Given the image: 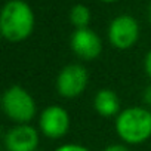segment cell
<instances>
[{"label":"cell","mask_w":151,"mask_h":151,"mask_svg":"<svg viewBox=\"0 0 151 151\" xmlns=\"http://www.w3.org/2000/svg\"><path fill=\"white\" fill-rule=\"evenodd\" d=\"M71 127V117L68 111L56 104L47 105L39 116V130L49 139L64 138Z\"/></svg>","instance_id":"8992f818"},{"label":"cell","mask_w":151,"mask_h":151,"mask_svg":"<svg viewBox=\"0 0 151 151\" xmlns=\"http://www.w3.org/2000/svg\"><path fill=\"white\" fill-rule=\"evenodd\" d=\"M141 98H142V102H144V107L150 108L151 110V83L147 85L141 93Z\"/></svg>","instance_id":"7c38bea8"},{"label":"cell","mask_w":151,"mask_h":151,"mask_svg":"<svg viewBox=\"0 0 151 151\" xmlns=\"http://www.w3.org/2000/svg\"><path fill=\"white\" fill-rule=\"evenodd\" d=\"M139 39V24L127 14L116 17L108 25V42L119 50H127Z\"/></svg>","instance_id":"5b68a950"},{"label":"cell","mask_w":151,"mask_h":151,"mask_svg":"<svg viewBox=\"0 0 151 151\" xmlns=\"http://www.w3.org/2000/svg\"><path fill=\"white\" fill-rule=\"evenodd\" d=\"M144 70H145L147 77L151 80V49L147 52V55L144 58Z\"/></svg>","instance_id":"4fadbf2b"},{"label":"cell","mask_w":151,"mask_h":151,"mask_svg":"<svg viewBox=\"0 0 151 151\" xmlns=\"http://www.w3.org/2000/svg\"><path fill=\"white\" fill-rule=\"evenodd\" d=\"M148 19H150V22H151V3H150V6H148Z\"/></svg>","instance_id":"9a60e30c"},{"label":"cell","mask_w":151,"mask_h":151,"mask_svg":"<svg viewBox=\"0 0 151 151\" xmlns=\"http://www.w3.org/2000/svg\"><path fill=\"white\" fill-rule=\"evenodd\" d=\"M36 151H42V150H36Z\"/></svg>","instance_id":"e0dca14e"},{"label":"cell","mask_w":151,"mask_h":151,"mask_svg":"<svg viewBox=\"0 0 151 151\" xmlns=\"http://www.w3.org/2000/svg\"><path fill=\"white\" fill-rule=\"evenodd\" d=\"M2 110L12 123L30 124L37 116V102L25 88L12 85L2 95Z\"/></svg>","instance_id":"3957f363"},{"label":"cell","mask_w":151,"mask_h":151,"mask_svg":"<svg viewBox=\"0 0 151 151\" xmlns=\"http://www.w3.org/2000/svg\"><path fill=\"white\" fill-rule=\"evenodd\" d=\"M55 151H91V150L80 144H64V145H59Z\"/></svg>","instance_id":"8fae6325"},{"label":"cell","mask_w":151,"mask_h":151,"mask_svg":"<svg viewBox=\"0 0 151 151\" xmlns=\"http://www.w3.org/2000/svg\"><path fill=\"white\" fill-rule=\"evenodd\" d=\"M93 110L101 117H117L122 111L119 95L108 88L99 89L93 96Z\"/></svg>","instance_id":"9c48e42d"},{"label":"cell","mask_w":151,"mask_h":151,"mask_svg":"<svg viewBox=\"0 0 151 151\" xmlns=\"http://www.w3.org/2000/svg\"><path fill=\"white\" fill-rule=\"evenodd\" d=\"M70 22L76 27V30L79 28H88L91 22V11L85 5H74L70 9Z\"/></svg>","instance_id":"30bf717a"},{"label":"cell","mask_w":151,"mask_h":151,"mask_svg":"<svg viewBox=\"0 0 151 151\" xmlns=\"http://www.w3.org/2000/svg\"><path fill=\"white\" fill-rule=\"evenodd\" d=\"M114 127L123 144H144L151 138V110L144 105L124 108L116 117Z\"/></svg>","instance_id":"7a4b0ae2"},{"label":"cell","mask_w":151,"mask_h":151,"mask_svg":"<svg viewBox=\"0 0 151 151\" xmlns=\"http://www.w3.org/2000/svg\"><path fill=\"white\" fill-rule=\"evenodd\" d=\"M101 151H130L127 148L126 144H111V145H107L105 148H102Z\"/></svg>","instance_id":"5bb4252c"},{"label":"cell","mask_w":151,"mask_h":151,"mask_svg":"<svg viewBox=\"0 0 151 151\" xmlns=\"http://www.w3.org/2000/svg\"><path fill=\"white\" fill-rule=\"evenodd\" d=\"M40 144V130L31 124H14L3 136L5 151H36Z\"/></svg>","instance_id":"52a82bcc"},{"label":"cell","mask_w":151,"mask_h":151,"mask_svg":"<svg viewBox=\"0 0 151 151\" xmlns=\"http://www.w3.org/2000/svg\"><path fill=\"white\" fill-rule=\"evenodd\" d=\"M99 2H104V3H114L117 0H99Z\"/></svg>","instance_id":"2e32d148"},{"label":"cell","mask_w":151,"mask_h":151,"mask_svg":"<svg viewBox=\"0 0 151 151\" xmlns=\"http://www.w3.org/2000/svg\"><path fill=\"white\" fill-rule=\"evenodd\" d=\"M36 25L34 12L24 0H8L0 12V33L9 43L27 40Z\"/></svg>","instance_id":"6da1fadb"},{"label":"cell","mask_w":151,"mask_h":151,"mask_svg":"<svg viewBox=\"0 0 151 151\" xmlns=\"http://www.w3.org/2000/svg\"><path fill=\"white\" fill-rule=\"evenodd\" d=\"M89 85V73L82 64H67L55 80V89L64 99L79 98Z\"/></svg>","instance_id":"277c9868"},{"label":"cell","mask_w":151,"mask_h":151,"mask_svg":"<svg viewBox=\"0 0 151 151\" xmlns=\"http://www.w3.org/2000/svg\"><path fill=\"white\" fill-rule=\"evenodd\" d=\"M70 47L73 53L82 61H93L102 52V40L89 27L79 28L74 30L70 37Z\"/></svg>","instance_id":"ba28073f"}]
</instances>
